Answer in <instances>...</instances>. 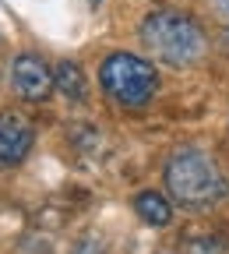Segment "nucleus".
<instances>
[{
    "mask_svg": "<svg viewBox=\"0 0 229 254\" xmlns=\"http://www.w3.org/2000/svg\"><path fill=\"white\" fill-rule=\"evenodd\" d=\"M141 43L173 67H187L205 53V32L183 11H152L141 21Z\"/></svg>",
    "mask_w": 229,
    "mask_h": 254,
    "instance_id": "nucleus-2",
    "label": "nucleus"
},
{
    "mask_svg": "<svg viewBox=\"0 0 229 254\" xmlns=\"http://www.w3.org/2000/svg\"><path fill=\"white\" fill-rule=\"evenodd\" d=\"M99 85L116 106H148L152 95L159 88V74L148 60L134 57V53H110L99 67Z\"/></svg>",
    "mask_w": 229,
    "mask_h": 254,
    "instance_id": "nucleus-3",
    "label": "nucleus"
},
{
    "mask_svg": "<svg viewBox=\"0 0 229 254\" xmlns=\"http://www.w3.org/2000/svg\"><path fill=\"white\" fill-rule=\"evenodd\" d=\"M32 152V127L18 113H0V166H18Z\"/></svg>",
    "mask_w": 229,
    "mask_h": 254,
    "instance_id": "nucleus-5",
    "label": "nucleus"
},
{
    "mask_svg": "<svg viewBox=\"0 0 229 254\" xmlns=\"http://www.w3.org/2000/svg\"><path fill=\"white\" fill-rule=\"evenodd\" d=\"M166 187L173 201L183 208H208L226 194L222 170L215 166V159L201 148H176L166 163Z\"/></svg>",
    "mask_w": 229,
    "mask_h": 254,
    "instance_id": "nucleus-1",
    "label": "nucleus"
},
{
    "mask_svg": "<svg viewBox=\"0 0 229 254\" xmlns=\"http://www.w3.org/2000/svg\"><path fill=\"white\" fill-rule=\"evenodd\" d=\"M134 212L148 222V226H170V219H173V205L162 198L159 190H141L134 198Z\"/></svg>",
    "mask_w": 229,
    "mask_h": 254,
    "instance_id": "nucleus-6",
    "label": "nucleus"
},
{
    "mask_svg": "<svg viewBox=\"0 0 229 254\" xmlns=\"http://www.w3.org/2000/svg\"><path fill=\"white\" fill-rule=\"evenodd\" d=\"M11 78H14L18 95H21V99H28V103H43V99H50V92L57 88L53 71L46 67L39 57H32V53H21V57L14 60Z\"/></svg>",
    "mask_w": 229,
    "mask_h": 254,
    "instance_id": "nucleus-4",
    "label": "nucleus"
},
{
    "mask_svg": "<svg viewBox=\"0 0 229 254\" xmlns=\"http://www.w3.org/2000/svg\"><path fill=\"white\" fill-rule=\"evenodd\" d=\"M53 78H57V88L67 95L71 103H81V99H85V74H81L78 64H67V60H63L60 67L53 71Z\"/></svg>",
    "mask_w": 229,
    "mask_h": 254,
    "instance_id": "nucleus-7",
    "label": "nucleus"
}]
</instances>
